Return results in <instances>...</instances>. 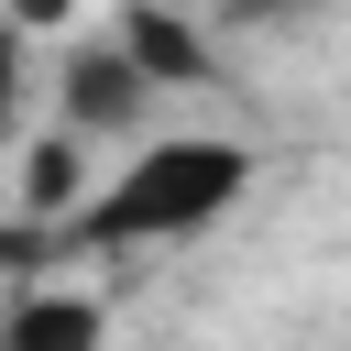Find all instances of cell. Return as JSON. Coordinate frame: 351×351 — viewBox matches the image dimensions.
<instances>
[{"mask_svg":"<svg viewBox=\"0 0 351 351\" xmlns=\"http://www.w3.org/2000/svg\"><path fill=\"white\" fill-rule=\"evenodd\" d=\"M11 121H22V22L0 11V143H11Z\"/></svg>","mask_w":351,"mask_h":351,"instance_id":"7","label":"cell"},{"mask_svg":"<svg viewBox=\"0 0 351 351\" xmlns=\"http://www.w3.org/2000/svg\"><path fill=\"white\" fill-rule=\"evenodd\" d=\"M121 55H132L154 88H208V77H219L208 33H197L186 11H165V0H121Z\"/></svg>","mask_w":351,"mask_h":351,"instance_id":"3","label":"cell"},{"mask_svg":"<svg viewBox=\"0 0 351 351\" xmlns=\"http://www.w3.org/2000/svg\"><path fill=\"white\" fill-rule=\"evenodd\" d=\"M307 11H329V0H219L230 33H285V22H307Z\"/></svg>","mask_w":351,"mask_h":351,"instance_id":"6","label":"cell"},{"mask_svg":"<svg viewBox=\"0 0 351 351\" xmlns=\"http://www.w3.org/2000/svg\"><path fill=\"white\" fill-rule=\"evenodd\" d=\"M66 11H77V0H11V22H22V33H55Z\"/></svg>","mask_w":351,"mask_h":351,"instance_id":"8","label":"cell"},{"mask_svg":"<svg viewBox=\"0 0 351 351\" xmlns=\"http://www.w3.org/2000/svg\"><path fill=\"white\" fill-rule=\"evenodd\" d=\"M55 110H66V132H132V121L154 110V77H143V66L121 55V33H110V44L66 55V99H55Z\"/></svg>","mask_w":351,"mask_h":351,"instance_id":"2","label":"cell"},{"mask_svg":"<svg viewBox=\"0 0 351 351\" xmlns=\"http://www.w3.org/2000/svg\"><path fill=\"white\" fill-rule=\"evenodd\" d=\"M99 340H110L99 296H66V285H44V296H22L0 318V351H99Z\"/></svg>","mask_w":351,"mask_h":351,"instance_id":"4","label":"cell"},{"mask_svg":"<svg viewBox=\"0 0 351 351\" xmlns=\"http://www.w3.org/2000/svg\"><path fill=\"white\" fill-rule=\"evenodd\" d=\"M77 143H88V132H66V121H55V132L22 154V219H33V230H55V219L88 197V154H77Z\"/></svg>","mask_w":351,"mask_h":351,"instance_id":"5","label":"cell"},{"mask_svg":"<svg viewBox=\"0 0 351 351\" xmlns=\"http://www.w3.org/2000/svg\"><path fill=\"white\" fill-rule=\"evenodd\" d=\"M252 186V143L230 132H176V143H143L99 197H77L55 219L66 252H143V241H197L208 219H230Z\"/></svg>","mask_w":351,"mask_h":351,"instance_id":"1","label":"cell"}]
</instances>
